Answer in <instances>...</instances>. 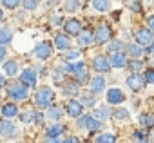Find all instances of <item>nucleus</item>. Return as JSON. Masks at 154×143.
I'll list each match as a JSON object with an SVG mask.
<instances>
[{"label":"nucleus","instance_id":"nucleus-1","mask_svg":"<svg viewBox=\"0 0 154 143\" xmlns=\"http://www.w3.org/2000/svg\"><path fill=\"white\" fill-rule=\"evenodd\" d=\"M54 98H56V94L51 87H40V89H36L33 100H35L36 107H51Z\"/></svg>","mask_w":154,"mask_h":143},{"label":"nucleus","instance_id":"nucleus-2","mask_svg":"<svg viewBox=\"0 0 154 143\" xmlns=\"http://www.w3.org/2000/svg\"><path fill=\"white\" fill-rule=\"evenodd\" d=\"M8 96L13 98L15 102H24L29 98V89L26 85H22L20 82H15L8 87Z\"/></svg>","mask_w":154,"mask_h":143},{"label":"nucleus","instance_id":"nucleus-3","mask_svg":"<svg viewBox=\"0 0 154 143\" xmlns=\"http://www.w3.org/2000/svg\"><path fill=\"white\" fill-rule=\"evenodd\" d=\"M71 73L76 80L78 85H84L89 82V73H87V67L84 62H76V63H71Z\"/></svg>","mask_w":154,"mask_h":143},{"label":"nucleus","instance_id":"nucleus-4","mask_svg":"<svg viewBox=\"0 0 154 143\" xmlns=\"http://www.w3.org/2000/svg\"><path fill=\"white\" fill-rule=\"evenodd\" d=\"M134 40H136V44L140 45V47H149L152 42H154V33L150 31V29H147V27H141V29H138L136 33H134Z\"/></svg>","mask_w":154,"mask_h":143},{"label":"nucleus","instance_id":"nucleus-5","mask_svg":"<svg viewBox=\"0 0 154 143\" xmlns=\"http://www.w3.org/2000/svg\"><path fill=\"white\" fill-rule=\"evenodd\" d=\"M93 38H94V42L96 44H109L111 40H112V29L107 26V24H102V26H98V29L94 31V35H93Z\"/></svg>","mask_w":154,"mask_h":143},{"label":"nucleus","instance_id":"nucleus-6","mask_svg":"<svg viewBox=\"0 0 154 143\" xmlns=\"http://www.w3.org/2000/svg\"><path fill=\"white\" fill-rule=\"evenodd\" d=\"M33 56L38 58V60H47V58H51V56H53V45H51L49 42H40V44H36L35 49H33Z\"/></svg>","mask_w":154,"mask_h":143},{"label":"nucleus","instance_id":"nucleus-7","mask_svg":"<svg viewBox=\"0 0 154 143\" xmlns=\"http://www.w3.org/2000/svg\"><path fill=\"white\" fill-rule=\"evenodd\" d=\"M76 125L82 127V129H87V130H91V132H96V130L102 129V121L94 120L93 116H80L78 121H76Z\"/></svg>","mask_w":154,"mask_h":143},{"label":"nucleus","instance_id":"nucleus-8","mask_svg":"<svg viewBox=\"0 0 154 143\" xmlns=\"http://www.w3.org/2000/svg\"><path fill=\"white\" fill-rule=\"evenodd\" d=\"M36 80H38V75H36L35 69L27 67V69L22 71V75H20V84L26 85L27 89H29V87H36Z\"/></svg>","mask_w":154,"mask_h":143},{"label":"nucleus","instance_id":"nucleus-9","mask_svg":"<svg viewBox=\"0 0 154 143\" xmlns=\"http://www.w3.org/2000/svg\"><path fill=\"white\" fill-rule=\"evenodd\" d=\"M63 29H65V35H67V36H78V35L84 31L80 20H76V18L65 20V22H63Z\"/></svg>","mask_w":154,"mask_h":143},{"label":"nucleus","instance_id":"nucleus-10","mask_svg":"<svg viewBox=\"0 0 154 143\" xmlns=\"http://www.w3.org/2000/svg\"><path fill=\"white\" fill-rule=\"evenodd\" d=\"M107 102H109L111 105H120V103H123V102H125V94H123V91L118 89V87L109 89V91H107Z\"/></svg>","mask_w":154,"mask_h":143},{"label":"nucleus","instance_id":"nucleus-11","mask_svg":"<svg viewBox=\"0 0 154 143\" xmlns=\"http://www.w3.org/2000/svg\"><path fill=\"white\" fill-rule=\"evenodd\" d=\"M93 69L96 71V73H107V71H111V63H109V58L100 54L93 60Z\"/></svg>","mask_w":154,"mask_h":143},{"label":"nucleus","instance_id":"nucleus-12","mask_svg":"<svg viewBox=\"0 0 154 143\" xmlns=\"http://www.w3.org/2000/svg\"><path fill=\"white\" fill-rule=\"evenodd\" d=\"M65 111H67V114L71 118H80L82 112H84V107H82V103L78 100H69L67 105H65Z\"/></svg>","mask_w":154,"mask_h":143},{"label":"nucleus","instance_id":"nucleus-13","mask_svg":"<svg viewBox=\"0 0 154 143\" xmlns=\"http://www.w3.org/2000/svg\"><path fill=\"white\" fill-rule=\"evenodd\" d=\"M127 85H129V89H131V91H134V93L141 91V89H143V85H145L143 76H141V75H138V73H132V75L127 78Z\"/></svg>","mask_w":154,"mask_h":143},{"label":"nucleus","instance_id":"nucleus-14","mask_svg":"<svg viewBox=\"0 0 154 143\" xmlns=\"http://www.w3.org/2000/svg\"><path fill=\"white\" fill-rule=\"evenodd\" d=\"M109 63H111V67L122 69V67H125V65H127V58H125V54H123V53H112V54L109 56Z\"/></svg>","mask_w":154,"mask_h":143},{"label":"nucleus","instance_id":"nucleus-15","mask_svg":"<svg viewBox=\"0 0 154 143\" xmlns=\"http://www.w3.org/2000/svg\"><path fill=\"white\" fill-rule=\"evenodd\" d=\"M54 47L56 49H60V51H69V47H71V40H69V36L67 35H56L54 36Z\"/></svg>","mask_w":154,"mask_h":143},{"label":"nucleus","instance_id":"nucleus-16","mask_svg":"<svg viewBox=\"0 0 154 143\" xmlns=\"http://www.w3.org/2000/svg\"><path fill=\"white\" fill-rule=\"evenodd\" d=\"M2 69H4V73H6L8 76H17L20 67H18V62H15V60H4Z\"/></svg>","mask_w":154,"mask_h":143},{"label":"nucleus","instance_id":"nucleus-17","mask_svg":"<svg viewBox=\"0 0 154 143\" xmlns=\"http://www.w3.org/2000/svg\"><path fill=\"white\" fill-rule=\"evenodd\" d=\"M105 91V80L102 76H94L91 80V93L93 94H102Z\"/></svg>","mask_w":154,"mask_h":143},{"label":"nucleus","instance_id":"nucleus-18","mask_svg":"<svg viewBox=\"0 0 154 143\" xmlns=\"http://www.w3.org/2000/svg\"><path fill=\"white\" fill-rule=\"evenodd\" d=\"M76 42H78V45L80 47H89L93 42H94V38H93V33L87 29V31H82L80 35H78V40H76Z\"/></svg>","mask_w":154,"mask_h":143},{"label":"nucleus","instance_id":"nucleus-19","mask_svg":"<svg viewBox=\"0 0 154 143\" xmlns=\"http://www.w3.org/2000/svg\"><path fill=\"white\" fill-rule=\"evenodd\" d=\"M11 40H13V29L11 27H2L0 29V45L6 47V45L11 44Z\"/></svg>","mask_w":154,"mask_h":143},{"label":"nucleus","instance_id":"nucleus-20","mask_svg":"<svg viewBox=\"0 0 154 143\" xmlns=\"http://www.w3.org/2000/svg\"><path fill=\"white\" fill-rule=\"evenodd\" d=\"M0 132H2L6 138H13V136L17 134V129H15V125H13L11 121L4 120L2 123H0Z\"/></svg>","mask_w":154,"mask_h":143},{"label":"nucleus","instance_id":"nucleus-21","mask_svg":"<svg viewBox=\"0 0 154 143\" xmlns=\"http://www.w3.org/2000/svg\"><path fill=\"white\" fill-rule=\"evenodd\" d=\"M63 130H65L63 125L54 123V125H49V127L45 129V134H47V138H58L60 134H63Z\"/></svg>","mask_w":154,"mask_h":143},{"label":"nucleus","instance_id":"nucleus-22","mask_svg":"<svg viewBox=\"0 0 154 143\" xmlns=\"http://www.w3.org/2000/svg\"><path fill=\"white\" fill-rule=\"evenodd\" d=\"M80 103H82V107H94L96 98H94L93 93H82L80 94Z\"/></svg>","mask_w":154,"mask_h":143},{"label":"nucleus","instance_id":"nucleus-23","mask_svg":"<svg viewBox=\"0 0 154 143\" xmlns=\"http://www.w3.org/2000/svg\"><path fill=\"white\" fill-rule=\"evenodd\" d=\"M17 114H18V107H17L15 103H6V105L2 107V116H4L6 120L15 118Z\"/></svg>","mask_w":154,"mask_h":143},{"label":"nucleus","instance_id":"nucleus-24","mask_svg":"<svg viewBox=\"0 0 154 143\" xmlns=\"http://www.w3.org/2000/svg\"><path fill=\"white\" fill-rule=\"evenodd\" d=\"M93 118L98 120V121H105L107 118H111V111L107 107H98L94 112H93Z\"/></svg>","mask_w":154,"mask_h":143},{"label":"nucleus","instance_id":"nucleus-25","mask_svg":"<svg viewBox=\"0 0 154 143\" xmlns=\"http://www.w3.org/2000/svg\"><path fill=\"white\" fill-rule=\"evenodd\" d=\"M93 8H94V11L105 13L111 9V0H93Z\"/></svg>","mask_w":154,"mask_h":143},{"label":"nucleus","instance_id":"nucleus-26","mask_svg":"<svg viewBox=\"0 0 154 143\" xmlns=\"http://www.w3.org/2000/svg\"><path fill=\"white\" fill-rule=\"evenodd\" d=\"M140 125L143 129H152L154 127V116L152 114H140Z\"/></svg>","mask_w":154,"mask_h":143},{"label":"nucleus","instance_id":"nucleus-27","mask_svg":"<svg viewBox=\"0 0 154 143\" xmlns=\"http://www.w3.org/2000/svg\"><path fill=\"white\" fill-rule=\"evenodd\" d=\"M94 143H116V136L111 134V132H103V134L96 136Z\"/></svg>","mask_w":154,"mask_h":143},{"label":"nucleus","instance_id":"nucleus-28","mask_svg":"<svg viewBox=\"0 0 154 143\" xmlns=\"http://www.w3.org/2000/svg\"><path fill=\"white\" fill-rule=\"evenodd\" d=\"M127 53L132 56V58H140L141 54H143V47H140L138 44H129V47H127Z\"/></svg>","mask_w":154,"mask_h":143},{"label":"nucleus","instance_id":"nucleus-29","mask_svg":"<svg viewBox=\"0 0 154 143\" xmlns=\"http://www.w3.org/2000/svg\"><path fill=\"white\" fill-rule=\"evenodd\" d=\"M62 107H58V105H51L49 107V111H47V116L51 118V120H60L62 118Z\"/></svg>","mask_w":154,"mask_h":143},{"label":"nucleus","instance_id":"nucleus-30","mask_svg":"<svg viewBox=\"0 0 154 143\" xmlns=\"http://www.w3.org/2000/svg\"><path fill=\"white\" fill-rule=\"evenodd\" d=\"M63 94H67V96L78 94V84H65V87H63Z\"/></svg>","mask_w":154,"mask_h":143},{"label":"nucleus","instance_id":"nucleus-31","mask_svg":"<svg viewBox=\"0 0 154 143\" xmlns=\"http://www.w3.org/2000/svg\"><path fill=\"white\" fill-rule=\"evenodd\" d=\"M112 116H114V120H127V118L131 116V112H129L127 109H116V111L112 112Z\"/></svg>","mask_w":154,"mask_h":143},{"label":"nucleus","instance_id":"nucleus-32","mask_svg":"<svg viewBox=\"0 0 154 143\" xmlns=\"http://www.w3.org/2000/svg\"><path fill=\"white\" fill-rule=\"evenodd\" d=\"M78 6H80L78 0H65V11H69V13H74L78 9Z\"/></svg>","mask_w":154,"mask_h":143},{"label":"nucleus","instance_id":"nucleus-33","mask_svg":"<svg viewBox=\"0 0 154 143\" xmlns=\"http://www.w3.org/2000/svg\"><path fill=\"white\" fill-rule=\"evenodd\" d=\"M127 67L131 69V71H140V69H143V62L141 60H131V62H127Z\"/></svg>","mask_w":154,"mask_h":143},{"label":"nucleus","instance_id":"nucleus-34","mask_svg":"<svg viewBox=\"0 0 154 143\" xmlns=\"http://www.w3.org/2000/svg\"><path fill=\"white\" fill-rule=\"evenodd\" d=\"M80 54H82V53H80L78 49H69V51H67V54H65V60H67V62L78 60V58H80Z\"/></svg>","mask_w":154,"mask_h":143},{"label":"nucleus","instance_id":"nucleus-35","mask_svg":"<svg viewBox=\"0 0 154 143\" xmlns=\"http://www.w3.org/2000/svg\"><path fill=\"white\" fill-rule=\"evenodd\" d=\"M35 120V111H26L24 114H20V121L22 123H31Z\"/></svg>","mask_w":154,"mask_h":143},{"label":"nucleus","instance_id":"nucleus-36","mask_svg":"<svg viewBox=\"0 0 154 143\" xmlns=\"http://www.w3.org/2000/svg\"><path fill=\"white\" fill-rule=\"evenodd\" d=\"M24 8L27 9V11H35L36 8H38V4H40V0H24Z\"/></svg>","mask_w":154,"mask_h":143},{"label":"nucleus","instance_id":"nucleus-37","mask_svg":"<svg viewBox=\"0 0 154 143\" xmlns=\"http://www.w3.org/2000/svg\"><path fill=\"white\" fill-rule=\"evenodd\" d=\"M122 49H123V42H120V40H114L109 44V51H112V53H122Z\"/></svg>","mask_w":154,"mask_h":143},{"label":"nucleus","instance_id":"nucleus-38","mask_svg":"<svg viewBox=\"0 0 154 143\" xmlns=\"http://www.w3.org/2000/svg\"><path fill=\"white\" fill-rule=\"evenodd\" d=\"M143 82H145V84H154V69H152V67L145 69V76H143Z\"/></svg>","mask_w":154,"mask_h":143},{"label":"nucleus","instance_id":"nucleus-39","mask_svg":"<svg viewBox=\"0 0 154 143\" xmlns=\"http://www.w3.org/2000/svg\"><path fill=\"white\" fill-rule=\"evenodd\" d=\"M0 2H2V6L8 8V9H15V8H18L20 0H0Z\"/></svg>","mask_w":154,"mask_h":143},{"label":"nucleus","instance_id":"nucleus-40","mask_svg":"<svg viewBox=\"0 0 154 143\" xmlns=\"http://www.w3.org/2000/svg\"><path fill=\"white\" fill-rule=\"evenodd\" d=\"M129 8H131L134 13H140V11H141V4H140V0H129Z\"/></svg>","mask_w":154,"mask_h":143},{"label":"nucleus","instance_id":"nucleus-41","mask_svg":"<svg viewBox=\"0 0 154 143\" xmlns=\"http://www.w3.org/2000/svg\"><path fill=\"white\" fill-rule=\"evenodd\" d=\"M36 125H42L44 123V114L42 112H35V120H33Z\"/></svg>","mask_w":154,"mask_h":143},{"label":"nucleus","instance_id":"nucleus-42","mask_svg":"<svg viewBox=\"0 0 154 143\" xmlns=\"http://www.w3.org/2000/svg\"><path fill=\"white\" fill-rule=\"evenodd\" d=\"M62 143H80V138H76V136H69V138H65Z\"/></svg>","mask_w":154,"mask_h":143},{"label":"nucleus","instance_id":"nucleus-43","mask_svg":"<svg viewBox=\"0 0 154 143\" xmlns=\"http://www.w3.org/2000/svg\"><path fill=\"white\" fill-rule=\"evenodd\" d=\"M147 29L154 31V15H150V17L147 18Z\"/></svg>","mask_w":154,"mask_h":143},{"label":"nucleus","instance_id":"nucleus-44","mask_svg":"<svg viewBox=\"0 0 154 143\" xmlns=\"http://www.w3.org/2000/svg\"><path fill=\"white\" fill-rule=\"evenodd\" d=\"M6 54H8L6 47H2V45H0V62H4V60H6Z\"/></svg>","mask_w":154,"mask_h":143},{"label":"nucleus","instance_id":"nucleus-45","mask_svg":"<svg viewBox=\"0 0 154 143\" xmlns=\"http://www.w3.org/2000/svg\"><path fill=\"white\" fill-rule=\"evenodd\" d=\"M44 143H62V139L60 138H47Z\"/></svg>","mask_w":154,"mask_h":143},{"label":"nucleus","instance_id":"nucleus-46","mask_svg":"<svg viewBox=\"0 0 154 143\" xmlns=\"http://www.w3.org/2000/svg\"><path fill=\"white\" fill-rule=\"evenodd\" d=\"M51 22H53L54 26H60V24H62V18H60V17H53V18H51Z\"/></svg>","mask_w":154,"mask_h":143},{"label":"nucleus","instance_id":"nucleus-47","mask_svg":"<svg viewBox=\"0 0 154 143\" xmlns=\"http://www.w3.org/2000/svg\"><path fill=\"white\" fill-rule=\"evenodd\" d=\"M4 85H6V76H4L2 73H0V89H2Z\"/></svg>","mask_w":154,"mask_h":143},{"label":"nucleus","instance_id":"nucleus-48","mask_svg":"<svg viewBox=\"0 0 154 143\" xmlns=\"http://www.w3.org/2000/svg\"><path fill=\"white\" fill-rule=\"evenodd\" d=\"M147 53H149V54H154V42H152V44L147 47Z\"/></svg>","mask_w":154,"mask_h":143},{"label":"nucleus","instance_id":"nucleus-49","mask_svg":"<svg viewBox=\"0 0 154 143\" xmlns=\"http://www.w3.org/2000/svg\"><path fill=\"white\" fill-rule=\"evenodd\" d=\"M2 20H4V11L0 9V24H2Z\"/></svg>","mask_w":154,"mask_h":143},{"label":"nucleus","instance_id":"nucleus-50","mask_svg":"<svg viewBox=\"0 0 154 143\" xmlns=\"http://www.w3.org/2000/svg\"><path fill=\"white\" fill-rule=\"evenodd\" d=\"M45 2H47V4H54V2H56V0H45Z\"/></svg>","mask_w":154,"mask_h":143},{"label":"nucleus","instance_id":"nucleus-51","mask_svg":"<svg viewBox=\"0 0 154 143\" xmlns=\"http://www.w3.org/2000/svg\"><path fill=\"white\" fill-rule=\"evenodd\" d=\"M141 143H147V141H141Z\"/></svg>","mask_w":154,"mask_h":143},{"label":"nucleus","instance_id":"nucleus-52","mask_svg":"<svg viewBox=\"0 0 154 143\" xmlns=\"http://www.w3.org/2000/svg\"><path fill=\"white\" fill-rule=\"evenodd\" d=\"M0 136H2V132H0Z\"/></svg>","mask_w":154,"mask_h":143}]
</instances>
